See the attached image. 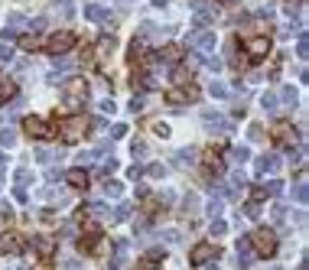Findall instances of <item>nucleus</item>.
I'll return each instance as SVG.
<instances>
[{
  "label": "nucleus",
  "instance_id": "1",
  "mask_svg": "<svg viewBox=\"0 0 309 270\" xmlns=\"http://www.w3.org/2000/svg\"><path fill=\"white\" fill-rule=\"evenodd\" d=\"M247 241H251L254 254H264V257H270V254L277 251V235H274L270 228H257V231H254Z\"/></svg>",
  "mask_w": 309,
  "mask_h": 270
},
{
  "label": "nucleus",
  "instance_id": "2",
  "mask_svg": "<svg viewBox=\"0 0 309 270\" xmlns=\"http://www.w3.org/2000/svg\"><path fill=\"white\" fill-rule=\"evenodd\" d=\"M59 127H62L65 140H69V143H75V140H82V134H85V118H82V114H75V118L62 120Z\"/></svg>",
  "mask_w": 309,
  "mask_h": 270
},
{
  "label": "nucleus",
  "instance_id": "3",
  "mask_svg": "<svg viewBox=\"0 0 309 270\" xmlns=\"http://www.w3.org/2000/svg\"><path fill=\"white\" fill-rule=\"evenodd\" d=\"M72 46H75V36H72V33H52V36L46 39V49H49L52 55H59V52H69Z\"/></svg>",
  "mask_w": 309,
  "mask_h": 270
},
{
  "label": "nucleus",
  "instance_id": "4",
  "mask_svg": "<svg viewBox=\"0 0 309 270\" xmlns=\"http://www.w3.org/2000/svg\"><path fill=\"white\" fill-rule=\"evenodd\" d=\"M189 43L195 46V49H199L202 55H212V52H215V33H208V30H195V33L189 36Z\"/></svg>",
  "mask_w": 309,
  "mask_h": 270
},
{
  "label": "nucleus",
  "instance_id": "5",
  "mask_svg": "<svg viewBox=\"0 0 309 270\" xmlns=\"http://www.w3.org/2000/svg\"><path fill=\"white\" fill-rule=\"evenodd\" d=\"M202 124L208 130H218V134H228V130H231V120L222 118L218 111H202Z\"/></svg>",
  "mask_w": 309,
  "mask_h": 270
},
{
  "label": "nucleus",
  "instance_id": "6",
  "mask_svg": "<svg viewBox=\"0 0 309 270\" xmlns=\"http://www.w3.org/2000/svg\"><path fill=\"white\" fill-rule=\"evenodd\" d=\"M215 17H218V7H215V3H208V0H199V3H195V17H192L195 26H205V23H212Z\"/></svg>",
  "mask_w": 309,
  "mask_h": 270
},
{
  "label": "nucleus",
  "instance_id": "7",
  "mask_svg": "<svg viewBox=\"0 0 309 270\" xmlns=\"http://www.w3.org/2000/svg\"><path fill=\"white\" fill-rule=\"evenodd\" d=\"M26 134H30V137H39V140H49L52 127H49L43 118H26Z\"/></svg>",
  "mask_w": 309,
  "mask_h": 270
},
{
  "label": "nucleus",
  "instance_id": "8",
  "mask_svg": "<svg viewBox=\"0 0 309 270\" xmlns=\"http://www.w3.org/2000/svg\"><path fill=\"white\" fill-rule=\"evenodd\" d=\"M280 169V153H264L257 160V176H267V173H277Z\"/></svg>",
  "mask_w": 309,
  "mask_h": 270
},
{
  "label": "nucleus",
  "instance_id": "9",
  "mask_svg": "<svg viewBox=\"0 0 309 270\" xmlns=\"http://www.w3.org/2000/svg\"><path fill=\"white\" fill-rule=\"evenodd\" d=\"M26 26H30V20H26L23 13H13L10 20H7V26H3V36H7V39H13V36H17V30H26Z\"/></svg>",
  "mask_w": 309,
  "mask_h": 270
},
{
  "label": "nucleus",
  "instance_id": "10",
  "mask_svg": "<svg viewBox=\"0 0 309 270\" xmlns=\"http://www.w3.org/2000/svg\"><path fill=\"white\" fill-rule=\"evenodd\" d=\"M166 33H170V30H160V26H153V23H143V26H140V39L163 43V39H166Z\"/></svg>",
  "mask_w": 309,
  "mask_h": 270
},
{
  "label": "nucleus",
  "instance_id": "11",
  "mask_svg": "<svg viewBox=\"0 0 309 270\" xmlns=\"http://www.w3.org/2000/svg\"><path fill=\"white\" fill-rule=\"evenodd\" d=\"M215 254H218V248H215V244H199V248L189 254V260H192V264H205V260L215 257Z\"/></svg>",
  "mask_w": 309,
  "mask_h": 270
},
{
  "label": "nucleus",
  "instance_id": "12",
  "mask_svg": "<svg viewBox=\"0 0 309 270\" xmlns=\"http://www.w3.org/2000/svg\"><path fill=\"white\" fill-rule=\"evenodd\" d=\"M251 260H254V248H251L247 238H241L238 241V264H241V267H251Z\"/></svg>",
  "mask_w": 309,
  "mask_h": 270
},
{
  "label": "nucleus",
  "instance_id": "13",
  "mask_svg": "<svg viewBox=\"0 0 309 270\" xmlns=\"http://www.w3.org/2000/svg\"><path fill=\"white\" fill-rule=\"evenodd\" d=\"M0 251H3V254H20L23 241L17 238V235H3V238H0Z\"/></svg>",
  "mask_w": 309,
  "mask_h": 270
},
{
  "label": "nucleus",
  "instance_id": "14",
  "mask_svg": "<svg viewBox=\"0 0 309 270\" xmlns=\"http://www.w3.org/2000/svg\"><path fill=\"white\" fill-rule=\"evenodd\" d=\"M283 192V183H280V179H270V183H264V186H257V199H264V195H274V199H277V195Z\"/></svg>",
  "mask_w": 309,
  "mask_h": 270
},
{
  "label": "nucleus",
  "instance_id": "15",
  "mask_svg": "<svg viewBox=\"0 0 309 270\" xmlns=\"http://www.w3.org/2000/svg\"><path fill=\"white\" fill-rule=\"evenodd\" d=\"M267 49H270V39H267V36L247 39V52H251V55H267Z\"/></svg>",
  "mask_w": 309,
  "mask_h": 270
},
{
  "label": "nucleus",
  "instance_id": "16",
  "mask_svg": "<svg viewBox=\"0 0 309 270\" xmlns=\"http://www.w3.org/2000/svg\"><path fill=\"white\" fill-rule=\"evenodd\" d=\"M85 17H88V20H95V23H104V20H107V13H104V7H101V3H91V7L85 10Z\"/></svg>",
  "mask_w": 309,
  "mask_h": 270
},
{
  "label": "nucleus",
  "instance_id": "17",
  "mask_svg": "<svg viewBox=\"0 0 309 270\" xmlns=\"http://www.w3.org/2000/svg\"><path fill=\"white\" fill-rule=\"evenodd\" d=\"M238 189H244V176H241V173H231V179H228V189H224V195H235Z\"/></svg>",
  "mask_w": 309,
  "mask_h": 270
},
{
  "label": "nucleus",
  "instance_id": "18",
  "mask_svg": "<svg viewBox=\"0 0 309 270\" xmlns=\"http://www.w3.org/2000/svg\"><path fill=\"white\" fill-rule=\"evenodd\" d=\"M33 156H36L39 163H49V160H59V156H62V150H46V147H39Z\"/></svg>",
  "mask_w": 309,
  "mask_h": 270
},
{
  "label": "nucleus",
  "instance_id": "19",
  "mask_svg": "<svg viewBox=\"0 0 309 270\" xmlns=\"http://www.w3.org/2000/svg\"><path fill=\"white\" fill-rule=\"evenodd\" d=\"M192 160H195V153H192V150H176V153H172V163H176V166H189Z\"/></svg>",
  "mask_w": 309,
  "mask_h": 270
},
{
  "label": "nucleus",
  "instance_id": "20",
  "mask_svg": "<svg viewBox=\"0 0 309 270\" xmlns=\"http://www.w3.org/2000/svg\"><path fill=\"white\" fill-rule=\"evenodd\" d=\"M69 183H72L75 189H85V186H88V173H82V169H72V173H69Z\"/></svg>",
  "mask_w": 309,
  "mask_h": 270
},
{
  "label": "nucleus",
  "instance_id": "21",
  "mask_svg": "<svg viewBox=\"0 0 309 270\" xmlns=\"http://www.w3.org/2000/svg\"><path fill=\"white\" fill-rule=\"evenodd\" d=\"M55 13H62L65 20L75 13V0H55Z\"/></svg>",
  "mask_w": 309,
  "mask_h": 270
},
{
  "label": "nucleus",
  "instance_id": "22",
  "mask_svg": "<svg viewBox=\"0 0 309 270\" xmlns=\"http://www.w3.org/2000/svg\"><path fill=\"white\" fill-rule=\"evenodd\" d=\"M33 244H36V251H39L43 257H49V254H52V241L43 238V235H39V238H33Z\"/></svg>",
  "mask_w": 309,
  "mask_h": 270
},
{
  "label": "nucleus",
  "instance_id": "23",
  "mask_svg": "<svg viewBox=\"0 0 309 270\" xmlns=\"http://www.w3.org/2000/svg\"><path fill=\"white\" fill-rule=\"evenodd\" d=\"M224 208V199H208V205H205V212H208V218H218Z\"/></svg>",
  "mask_w": 309,
  "mask_h": 270
},
{
  "label": "nucleus",
  "instance_id": "24",
  "mask_svg": "<svg viewBox=\"0 0 309 270\" xmlns=\"http://www.w3.org/2000/svg\"><path fill=\"white\" fill-rule=\"evenodd\" d=\"M43 199H46V202H59V205L65 202V195H59V189H55V186H46V189H43Z\"/></svg>",
  "mask_w": 309,
  "mask_h": 270
},
{
  "label": "nucleus",
  "instance_id": "25",
  "mask_svg": "<svg viewBox=\"0 0 309 270\" xmlns=\"http://www.w3.org/2000/svg\"><path fill=\"white\" fill-rule=\"evenodd\" d=\"M208 95H212V98H228L231 91H228V88H224L222 82H212V85H208Z\"/></svg>",
  "mask_w": 309,
  "mask_h": 270
},
{
  "label": "nucleus",
  "instance_id": "26",
  "mask_svg": "<svg viewBox=\"0 0 309 270\" xmlns=\"http://www.w3.org/2000/svg\"><path fill=\"white\" fill-rule=\"evenodd\" d=\"M0 143H3V147H13V143H17V130L3 127V130H0Z\"/></svg>",
  "mask_w": 309,
  "mask_h": 270
},
{
  "label": "nucleus",
  "instance_id": "27",
  "mask_svg": "<svg viewBox=\"0 0 309 270\" xmlns=\"http://www.w3.org/2000/svg\"><path fill=\"white\" fill-rule=\"evenodd\" d=\"M182 208H186V215H189V212H195V208H199V195L189 192L186 199H182Z\"/></svg>",
  "mask_w": 309,
  "mask_h": 270
},
{
  "label": "nucleus",
  "instance_id": "28",
  "mask_svg": "<svg viewBox=\"0 0 309 270\" xmlns=\"http://www.w3.org/2000/svg\"><path fill=\"white\" fill-rule=\"evenodd\" d=\"M130 215V205H127V202H124V205H118V208H114V212H111V221H124V218H127Z\"/></svg>",
  "mask_w": 309,
  "mask_h": 270
},
{
  "label": "nucleus",
  "instance_id": "29",
  "mask_svg": "<svg viewBox=\"0 0 309 270\" xmlns=\"http://www.w3.org/2000/svg\"><path fill=\"white\" fill-rule=\"evenodd\" d=\"M260 104H264V111H277V95H274V91H267V95L260 98Z\"/></svg>",
  "mask_w": 309,
  "mask_h": 270
},
{
  "label": "nucleus",
  "instance_id": "30",
  "mask_svg": "<svg viewBox=\"0 0 309 270\" xmlns=\"http://www.w3.org/2000/svg\"><path fill=\"white\" fill-rule=\"evenodd\" d=\"M296 199H299V202H306V199H309V192H306V176H299V179H296Z\"/></svg>",
  "mask_w": 309,
  "mask_h": 270
},
{
  "label": "nucleus",
  "instance_id": "31",
  "mask_svg": "<svg viewBox=\"0 0 309 270\" xmlns=\"http://www.w3.org/2000/svg\"><path fill=\"white\" fill-rule=\"evenodd\" d=\"M277 137H280V140H287V143H293V130H290V124H277Z\"/></svg>",
  "mask_w": 309,
  "mask_h": 270
},
{
  "label": "nucleus",
  "instance_id": "32",
  "mask_svg": "<svg viewBox=\"0 0 309 270\" xmlns=\"http://www.w3.org/2000/svg\"><path fill=\"white\" fill-rule=\"evenodd\" d=\"M33 179L30 169H17V189H26V183Z\"/></svg>",
  "mask_w": 309,
  "mask_h": 270
},
{
  "label": "nucleus",
  "instance_id": "33",
  "mask_svg": "<svg viewBox=\"0 0 309 270\" xmlns=\"http://www.w3.org/2000/svg\"><path fill=\"white\" fill-rule=\"evenodd\" d=\"M247 156H251V150H247V147H235V150H231V160H235V163H244Z\"/></svg>",
  "mask_w": 309,
  "mask_h": 270
},
{
  "label": "nucleus",
  "instance_id": "34",
  "mask_svg": "<svg viewBox=\"0 0 309 270\" xmlns=\"http://www.w3.org/2000/svg\"><path fill=\"white\" fill-rule=\"evenodd\" d=\"M163 241H166V244H179V241H182V235L176 231V228H170V231H163Z\"/></svg>",
  "mask_w": 309,
  "mask_h": 270
},
{
  "label": "nucleus",
  "instance_id": "35",
  "mask_svg": "<svg viewBox=\"0 0 309 270\" xmlns=\"http://www.w3.org/2000/svg\"><path fill=\"white\" fill-rule=\"evenodd\" d=\"M189 78H192L189 68H176V72H172V82H179V85H182V82H189Z\"/></svg>",
  "mask_w": 309,
  "mask_h": 270
},
{
  "label": "nucleus",
  "instance_id": "36",
  "mask_svg": "<svg viewBox=\"0 0 309 270\" xmlns=\"http://www.w3.org/2000/svg\"><path fill=\"white\" fill-rule=\"evenodd\" d=\"M179 49H176V46H166V49H163V59H170V62H176V59H179Z\"/></svg>",
  "mask_w": 309,
  "mask_h": 270
},
{
  "label": "nucleus",
  "instance_id": "37",
  "mask_svg": "<svg viewBox=\"0 0 309 270\" xmlns=\"http://www.w3.org/2000/svg\"><path fill=\"white\" fill-rule=\"evenodd\" d=\"M224 231H228V225H224V221H212V238H222Z\"/></svg>",
  "mask_w": 309,
  "mask_h": 270
},
{
  "label": "nucleus",
  "instance_id": "38",
  "mask_svg": "<svg viewBox=\"0 0 309 270\" xmlns=\"http://www.w3.org/2000/svg\"><path fill=\"white\" fill-rule=\"evenodd\" d=\"M95 156H98V150H82V153H78V163L85 166V163H91Z\"/></svg>",
  "mask_w": 309,
  "mask_h": 270
},
{
  "label": "nucleus",
  "instance_id": "39",
  "mask_svg": "<svg viewBox=\"0 0 309 270\" xmlns=\"http://www.w3.org/2000/svg\"><path fill=\"white\" fill-rule=\"evenodd\" d=\"M69 68H72V59H55V72H69Z\"/></svg>",
  "mask_w": 309,
  "mask_h": 270
},
{
  "label": "nucleus",
  "instance_id": "40",
  "mask_svg": "<svg viewBox=\"0 0 309 270\" xmlns=\"http://www.w3.org/2000/svg\"><path fill=\"white\" fill-rule=\"evenodd\" d=\"M104 192H107V199H118V195H120V186H118V183H107Z\"/></svg>",
  "mask_w": 309,
  "mask_h": 270
},
{
  "label": "nucleus",
  "instance_id": "41",
  "mask_svg": "<svg viewBox=\"0 0 309 270\" xmlns=\"http://www.w3.org/2000/svg\"><path fill=\"white\" fill-rule=\"evenodd\" d=\"M283 104H296V91L293 88H283Z\"/></svg>",
  "mask_w": 309,
  "mask_h": 270
},
{
  "label": "nucleus",
  "instance_id": "42",
  "mask_svg": "<svg viewBox=\"0 0 309 270\" xmlns=\"http://www.w3.org/2000/svg\"><path fill=\"white\" fill-rule=\"evenodd\" d=\"M143 173H150V176H156V179H163V173H166V166H160V163H156V166H150V169H143Z\"/></svg>",
  "mask_w": 309,
  "mask_h": 270
},
{
  "label": "nucleus",
  "instance_id": "43",
  "mask_svg": "<svg viewBox=\"0 0 309 270\" xmlns=\"http://www.w3.org/2000/svg\"><path fill=\"white\" fill-rule=\"evenodd\" d=\"M13 59V49L10 46H0V62H10Z\"/></svg>",
  "mask_w": 309,
  "mask_h": 270
},
{
  "label": "nucleus",
  "instance_id": "44",
  "mask_svg": "<svg viewBox=\"0 0 309 270\" xmlns=\"http://www.w3.org/2000/svg\"><path fill=\"white\" fill-rule=\"evenodd\" d=\"M296 49H299V59H306V52H309V43H306V36H299V46H296Z\"/></svg>",
  "mask_w": 309,
  "mask_h": 270
},
{
  "label": "nucleus",
  "instance_id": "45",
  "mask_svg": "<svg viewBox=\"0 0 309 270\" xmlns=\"http://www.w3.org/2000/svg\"><path fill=\"white\" fill-rule=\"evenodd\" d=\"M124 134H127L124 124H114V127H111V137H124Z\"/></svg>",
  "mask_w": 309,
  "mask_h": 270
},
{
  "label": "nucleus",
  "instance_id": "46",
  "mask_svg": "<svg viewBox=\"0 0 309 270\" xmlns=\"http://www.w3.org/2000/svg\"><path fill=\"white\" fill-rule=\"evenodd\" d=\"M244 212H247V215H251V218H257V215H260V205H257V202H251V205L244 208Z\"/></svg>",
  "mask_w": 309,
  "mask_h": 270
},
{
  "label": "nucleus",
  "instance_id": "47",
  "mask_svg": "<svg viewBox=\"0 0 309 270\" xmlns=\"http://www.w3.org/2000/svg\"><path fill=\"white\" fill-rule=\"evenodd\" d=\"M134 156H147V143H134Z\"/></svg>",
  "mask_w": 309,
  "mask_h": 270
},
{
  "label": "nucleus",
  "instance_id": "48",
  "mask_svg": "<svg viewBox=\"0 0 309 270\" xmlns=\"http://www.w3.org/2000/svg\"><path fill=\"white\" fill-rule=\"evenodd\" d=\"M101 111H104V114H114V101H107V98H104V101H101Z\"/></svg>",
  "mask_w": 309,
  "mask_h": 270
},
{
  "label": "nucleus",
  "instance_id": "49",
  "mask_svg": "<svg viewBox=\"0 0 309 270\" xmlns=\"http://www.w3.org/2000/svg\"><path fill=\"white\" fill-rule=\"evenodd\" d=\"M251 137H254V140H260V137H264V127H260V124H254V127H251Z\"/></svg>",
  "mask_w": 309,
  "mask_h": 270
},
{
  "label": "nucleus",
  "instance_id": "50",
  "mask_svg": "<svg viewBox=\"0 0 309 270\" xmlns=\"http://www.w3.org/2000/svg\"><path fill=\"white\" fill-rule=\"evenodd\" d=\"M36 46H39V39H36V36H33V39H23V49H36Z\"/></svg>",
  "mask_w": 309,
  "mask_h": 270
},
{
  "label": "nucleus",
  "instance_id": "51",
  "mask_svg": "<svg viewBox=\"0 0 309 270\" xmlns=\"http://www.w3.org/2000/svg\"><path fill=\"white\" fill-rule=\"evenodd\" d=\"M137 176H143V166H140V163H137V166H130V179H137Z\"/></svg>",
  "mask_w": 309,
  "mask_h": 270
},
{
  "label": "nucleus",
  "instance_id": "52",
  "mask_svg": "<svg viewBox=\"0 0 309 270\" xmlns=\"http://www.w3.org/2000/svg\"><path fill=\"white\" fill-rule=\"evenodd\" d=\"M59 176H62V169H49V173H46V179H49V183H55Z\"/></svg>",
  "mask_w": 309,
  "mask_h": 270
},
{
  "label": "nucleus",
  "instance_id": "53",
  "mask_svg": "<svg viewBox=\"0 0 309 270\" xmlns=\"http://www.w3.org/2000/svg\"><path fill=\"white\" fill-rule=\"evenodd\" d=\"M153 7H166V0H153Z\"/></svg>",
  "mask_w": 309,
  "mask_h": 270
},
{
  "label": "nucleus",
  "instance_id": "54",
  "mask_svg": "<svg viewBox=\"0 0 309 270\" xmlns=\"http://www.w3.org/2000/svg\"><path fill=\"white\" fill-rule=\"evenodd\" d=\"M0 166H3V150H0Z\"/></svg>",
  "mask_w": 309,
  "mask_h": 270
},
{
  "label": "nucleus",
  "instance_id": "55",
  "mask_svg": "<svg viewBox=\"0 0 309 270\" xmlns=\"http://www.w3.org/2000/svg\"><path fill=\"white\" fill-rule=\"evenodd\" d=\"M270 270H283V267H270Z\"/></svg>",
  "mask_w": 309,
  "mask_h": 270
}]
</instances>
